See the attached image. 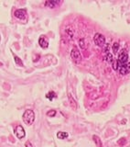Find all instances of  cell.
I'll list each match as a JSON object with an SVG mask.
<instances>
[{
  "label": "cell",
  "instance_id": "1",
  "mask_svg": "<svg viewBox=\"0 0 130 147\" xmlns=\"http://www.w3.org/2000/svg\"><path fill=\"white\" fill-rule=\"evenodd\" d=\"M22 119H23V121L25 122V124L29 125V126L32 125L33 122L35 121V113H34V111L31 110V109L26 110L24 114H23V116H22Z\"/></svg>",
  "mask_w": 130,
  "mask_h": 147
},
{
  "label": "cell",
  "instance_id": "2",
  "mask_svg": "<svg viewBox=\"0 0 130 147\" xmlns=\"http://www.w3.org/2000/svg\"><path fill=\"white\" fill-rule=\"evenodd\" d=\"M117 63H118V69L121 66H125L126 63H128V54L126 51H122L119 53V56L117 58Z\"/></svg>",
  "mask_w": 130,
  "mask_h": 147
},
{
  "label": "cell",
  "instance_id": "3",
  "mask_svg": "<svg viewBox=\"0 0 130 147\" xmlns=\"http://www.w3.org/2000/svg\"><path fill=\"white\" fill-rule=\"evenodd\" d=\"M93 41H94V43L96 44L97 46L103 47L105 45V38L103 34L95 33L94 37H93Z\"/></svg>",
  "mask_w": 130,
  "mask_h": 147
},
{
  "label": "cell",
  "instance_id": "4",
  "mask_svg": "<svg viewBox=\"0 0 130 147\" xmlns=\"http://www.w3.org/2000/svg\"><path fill=\"white\" fill-rule=\"evenodd\" d=\"M71 59L76 62V63H79L82 60V56H81V53L79 52V51L77 49H72L71 52Z\"/></svg>",
  "mask_w": 130,
  "mask_h": 147
},
{
  "label": "cell",
  "instance_id": "5",
  "mask_svg": "<svg viewBox=\"0 0 130 147\" xmlns=\"http://www.w3.org/2000/svg\"><path fill=\"white\" fill-rule=\"evenodd\" d=\"M15 134H16V136H17L18 139L24 138V137H25V135H26V132H25L24 128L21 126V125H18V126H17L16 130H15Z\"/></svg>",
  "mask_w": 130,
  "mask_h": 147
},
{
  "label": "cell",
  "instance_id": "6",
  "mask_svg": "<svg viewBox=\"0 0 130 147\" xmlns=\"http://www.w3.org/2000/svg\"><path fill=\"white\" fill-rule=\"evenodd\" d=\"M15 17L19 19H24L26 17V10L25 9H17L14 13Z\"/></svg>",
  "mask_w": 130,
  "mask_h": 147
},
{
  "label": "cell",
  "instance_id": "7",
  "mask_svg": "<svg viewBox=\"0 0 130 147\" xmlns=\"http://www.w3.org/2000/svg\"><path fill=\"white\" fill-rule=\"evenodd\" d=\"M38 44L42 48H48V46H49V42L46 41V39H45L44 36H41L40 38L38 39Z\"/></svg>",
  "mask_w": 130,
  "mask_h": 147
},
{
  "label": "cell",
  "instance_id": "8",
  "mask_svg": "<svg viewBox=\"0 0 130 147\" xmlns=\"http://www.w3.org/2000/svg\"><path fill=\"white\" fill-rule=\"evenodd\" d=\"M118 72H119V74L122 75V76H126V75H127V74L129 73V71H128V69L126 68V65H125V66H121V67H119Z\"/></svg>",
  "mask_w": 130,
  "mask_h": 147
},
{
  "label": "cell",
  "instance_id": "9",
  "mask_svg": "<svg viewBox=\"0 0 130 147\" xmlns=\"http://www.w3.org/2000/svg\"><path fill=\"white\" fill-rule=\"evenodd\" d=\"M45 5H46L48 8L53 9V8H55V7L58 5V2H57V1H47V2H45Z\"/></svg>",
  "mask_w": 130,
  "mask_h": 147
},
{
  "label": "cell",
  "instance_id": "10",
  "mask_svg": "<svg viewBox=\"0 0 130 147\" xmlns=\"http://www.w3.org/2000/svg\"><path fill=\"white\" fill-rule=\"evenodd\" d=\"M69 136L68 135L67 132H65V131H59L58 133H57V137L61 140H64V139H66Z\"/></svg>",
  "mask_w": 130,
  "mask_h": 147
},
{
  "label": "cell",
  "instance_id": "11",
  "mask_svg": "<svg viewBox=\"0 0 130 147\" xmlns=\"http://www.w3.org/2000/svg\"><path fill=\"white\" fill-rule=\"evenodd\" d=\"M105 58V61L108 62V63H113V62L115 61L113 58V55L111 54L110 52H107V53H106Z\"/></svg>",
  "mask_w": 130,
  "mask_h": 147
},
{
  "label": "cell",
  "instance_id": "12",
  "mask_svg": "<svg viewBox=\"0 0 130 147\" xmlns=\"http://www.w3.org/2000/svg\"><path fill=\"white\" fill-rule=\"evenodd\" d=\"M92 140H93V142H94V143H96V146H98V147L102 146L101 140L99 139V137H98V136H96V135H93V136H92Z\"/></svg>",
  "mask_w": 130,
  "mask_h": 147
},
{
  "label": "cell",
  "instance_id": "13",
  "mask_svg": "<svg viewBox=\"0 0 130 147\" xmlns=\"http://www.w3.org/2000/svg\"><path fill=\"white\" fill-rule=\"evenodd\" d=\"M56 97H57V96H56L55 92H53V91H50V92L47 93L46 94V97L48 98V99H50V100H52V99Z\"/></svg>",
  "mask_w": 130,
  "mask_h": 147
},
{
  "label": "cell",
  "instance_id": "14",
  "mask_svg": "<svg viewBox=\"0 0 130 147\" xmlns=\"http://www.w3.org/2000/svg\"><path fill=\"white\" fill-rule=\"evenodd\" d=\"M118 50H119V43H117V42H115L113 45V52H115V53H116L118 52Z\"/></svg>",
  "mask_w": 130,
  "mask_h": 147
},
{
  "label": "cell",
  "instance_id": "15",
  "mask_svg": "<svg viewBox=\"0 0 130 147\" xmlns=\"http://www.w3.org/2000/svg\"><path fill=\"white\" fill-rule=\"evenodd\" d=\"M14 58H15V62H16V63H17V64L20 65V66H23V63H22V61H21L20 59L18 58L17 56L14 55Z\"/></svg>",
  "mask_w": 130,
  "mask_h": 147
},
{
  "label": "cell",
  "instance_id": "16",
  "mask_svg": "<svg viewBox=\"0 0 130 147\" xmlns=\"http://www.w3.org/2000/svg\"><path fill=\"white\" fill-rule=\"evenodd\" d=\"M55 115H56V110H53V109L47 112V116H50V117H54Z\"/></svg>",
  "mask_w": 130,
  "mask_h": 147
},
{
  "label": "cell",
  "instance_id": "17",
  "mask_svg": "<svg viewBox=\"0 0 130 147\" xmlns=\"http://www.w3.org/2000/svg\"><path fill=\"white\" fill-rule=\"evenodd\" d=\"M79 45L82 49H85V43H84V39H81L80 41H79Z\"/></svg>",
  "mask_w": 130,
  "mask_h": 147
},
{
  "label": "cell",
  "instance_id": "18",
  "mask_svg": "<svg viewBox=\"0 0 130 147\" xmlns=\"http://www.w3.org/2000/svg\"><path fill=\"white\" fill-rule=\"evenodd\" d=\"M69 99H70V101H71V104H73V105H74V107L76 108V103H75V101L72 99V97H71V95H69Z\"/></svg>",
  "mask_w": 130,
  "mask_h": 147
},
{
  "label": "cell",
  "instance_id": "19",
  "mask_svg": "<svg viewBox=\"0 0 130 147\" xmlns=\"http://www.w3.org/2000/svg\"><path fill=\"white\" fill-rule=\"evenodd\" d=\"M105 52L107 53V52H109V45H107V44H105Z\"/></svg>",
  "mask_w": 130,
  "mask_h": 147
},
{
  "label": "cell",
  "instance_id": "20",
  "mask_svg": "<svg viewBox=\"0 0 130 147\" xmlns=\"http://www.w3.org/2000/svg\"><path fill=\"white\" fill-rule=\"evenodd\" d=\"M66 32H67V33H69V35H70V37H71V38H72V32H71V31H70V29H66Z\"/></svg>",
  "mask_w": 130,
  "mask_h": 147
},
{
  "label": "cell",
  "instance_id": "21",
  "mask_svg": "<svg viewBox=\"0 0 130 147\" xmlns=\"http://www.w3.org/2000/svg\"><path fill=\"white\" fill-rule=\"evenodd\" d=\"M126 68L128 69V71L130 72V62H128V63H126Z\"/></svg>",
  "mask_w": 130,
  "mask_h": 147
},
{
  "label": "cell",
  "instance_id": "22",
  "mask_svg": "<svg viewBox=\"0 0 130 147\" xmlns=\"http://www.w3.org/2000/svg\"><path fill=\"white\" fill-rule=\"evenodd\" d=\"M25 145H26V146H28V145H29V146H32V144H31L30 142H27V143H25Z\"/></svg>",
  "mask_w": 130,
  "mask_h": 147
}]
</instances>
